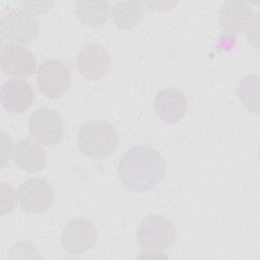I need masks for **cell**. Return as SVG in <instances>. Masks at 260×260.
<instances>
[{
  "instance_id": "1",
  "label": "cell",
  "mask_w": 260,
  "mask_h": 260,
  "mask_svg": "<svg viewBox=\"0 0 260 260\" xmlns=\"http://www.w3.org/2000/svg\"><path fill=\"white\" fill-rule=\"evenodd\" d=\"M166 173L162 155L150 146L129 148L120 158L117 174L122 185L130 192L144 193L154 189Z\"/></svg>"
},
{
  "instance_id": "3",
  "label": "cell",
  "mask_w": 260,
  "mask_h": 260,
  "mask_svg": "<svg viewBox=\"0 0 260 260\" xmlns=\"http://www.w3.org/2000/svg\"><path fill=\"white\" fill-rule=\"evenodd\" d=\"M176 238L175 224L158 214L145 216L136 229L138 245L147 250H166L175 242Z\"/></svg>"
},
{
  "instance_id": "17",
  "label": "cell",
  "mask_w": 260,
  "mask_h": 260,
  "mask_svg": "<svg viewBox=\"0 0 260 260\" xmlns=\"http://www.w3.org/2000/svg\"><path fill=\"white\" fill-rule=\"evenodd\" d=\"M258 81L259 78L257 75H249L243 78L238 87V95L241 102L249 109L258 112Z\"/></svg>"
},
{
  "instance_id": "12",
  "label": "cell",
  "mask_w": 260,
  "mask_h": 260,
  "mask_svg": "<svg viewBox=\"0 0 260 260\" xmlns=\"http://www.w3.org/2000/svg\"><path fill=\"white\" fill-rule=\"evenodd\" d=\"M153 109L162 122L176 124L185 116L187 99L181 90L175 87H166L154 96Z\"/></svg>"
},
{
  "instance_id": "10",
  "label": "cell",
  "mask_w": 260,
  "mask_h": 260,
  "mask_svg": "<svg viewBox=\"0 0 260 260\" xmlns=\"http://www.w3.org/2000/svg\"><path fill=\"white\" fill-rule=\"evenodd\" d=\"M76 65L82 77L88 80H98L108 73L111 57L102 45L91 43L80 50Z\"/></svg>"
},
{
  "instance_id": "2",
  "label": "cell",
  "mask_w": 260,
  "mask_h": 260,
  "mask_svg": "<svg viewBox=\"0 0 260 260\" xmlns=\"http://www.w3.org/2000/svg\"><path fill=\"white\" fill-rule=\"evenodd\" d=\"M76 145L83 155L94 159H105L116 152L119 134L115 126L108 121H90L78 130Z\"/></svg>"
},
{
  "instance_id": "15",
  "label": "cell",
  "mask_w": 260,
  "mask_h": 260,
  "mask_svg": "<svg viewBox=\"0 0 260 260\" xmlns=\"http://www.w3.org/2000/svg\"><path fill=\"white\" fill-rule=\"evenodd\" d=\"M110 4L105 1H76L77 19L84 25L99 27L104 25L111 16Z\"/></svg>"
},
{
  "instance_id": "6",
  "label": "cell",
  "mask_w": 260,
  "mask_h": 260,
  "mask_svg": "<svg viewBox=\"0 0 260 260\" xmlns=\"http://www.w3.org/2000/svg\"><path fill=\"white\" fill-rule=\"evenodd\" d=\"M37 85L40 92L49 99L62 96L71 85V75L67 65L57 59L44 61L37 73Z\"/></svg>"
},
{
  "instance_id": "7",
  "label": "cell",
  "mask_w": 260,
  "mask_h": 260,
  "mask_svg": "<svg viewBox=\"0 0 260 260\" xmlns=\"http://www.w3.org/2000/svg\"><path fill=\"white\" fill-rule=\"evenodd\" d=\"M98 239L95 225L85 217L71 219L62 230L61 244L70 255H81L91 249Z\"/></svg>"
},
{
  "instance_id": "16",
  "label": "cell",
  "mask_w": 260,
  "mask_h": 260,
  "mask_svg": "<svg viewBox=\"0 0 260 260\" xmlns=\"http://www.w3.org/2000/svg\"><path fill=\"white\" fill-rule=\"evenodd\" d=\"M144 14V3L140 1H124L114 5L111 16L114 24L123 30L136 27Z\"/></svg>"
},
{
  "instance_id": "14",
  "label": "cell",
  "mask_w": 260,
  "mask_h": 260,
  "mask_svg": "<svg viewBox=\"0 0 260 260\" xmlns=\"http://www.w3.org/2000/svg\"><path fill=\"white\" fill-rule=\"evenodd\" d=\"M13 159L20 170L27 173H36L45 168L47 164V153L41 144L24 138L16 143Z\"/></svg>"
},
{
  "instance_id": "5",
  "label": "cell",
  "mask_w": 260,
  "mask_h": 260,
  "mask_svg": "<svg viewBox=\"0 0 260 260\" xmlns=\"http://www.w3.org/2000/svg\"><path fill=\"white\" fill-rule=\"evenodd\" d=\"M0 32L3 40L10 44L25 45L34 42L39 35V23L29 12L13 9L2 16Z\"/></svg>"
},
{
  "instance_id": "4",
  "label": "cell",
  "mask_w": 260,
  "mask_h": 260,
  "mask_svg": "<svg viewBox=\"0 0 260 260\" xmlns=\"http://www.w3.org/2000/svg\"><path fill=\"white\" fill-rule=\"evenodd\" d=\"M17 197L24 212L39 214L48 211L52 207L55 191L45 178L29 177L19 185Z\"/></svg>"
},
{
  "instance_id": "9",
  "label": "cell",
  "mask_w": 260,
  "mask_h": 260,
  "mask_svg": "<svg viewBox=\"0 0 260 260\" xmlns=\"http://www.w3.org/2000/svg\"><path fill=\"white\" fill-rule=\"evenodd\" d=\"M1 68L6 75L25 78L36 72L37 59L32 52L22 45L7 44L1 50Z\"/></svg>"
},
{
  "instance_id": "13",
  "label": "cell",
  "mask_w": 260,
  "mask_h": 260,
  "mask_svg": "<svg viewBox=\"0 0 260 260\" xmlns=\"http://www.w3.org/2000/svg\"><path fill=\"white\" fill-rule=\"evenodd\" d=\"M253 17L252 6L244 1H225L219 11V22L231 35H238L246 29Z\"/></svg>"
},
{
  "instance_id": "11",
  "label": "cell",
  "mask_w": 260,
  "mask_h": 260,
  "mask_svg": "<svg viewBox=\"0 0 260 260\" xmlns=\"http://www.w3.org/2000/svg\"><path fill=\"white\" fill-rule=\"evenodd\" d=\"M2 107L11 114L26 112L35 101V92L31 85L22 78L6 80L0 91Z\"/></svg>"
},
{
  "instance_id": "18",
  "label": "cell",
  "mask_w": 260,
  "mask_h": 260,
  "mask_svg": "<svg viewBox=\"0 0 260 260\" xmlns=\"http://www.w3.org/2000/svg\"><path fill=\"white\" fill-rule=\"evenodd\" d=\"M17 196L13 186L6 182H1V215L12 211L16 205Z\"/></svg>"
},
{
  "instance_id": "8",
  "label": "cell",
  "mask_w": 260,
  "mask_h": 260,
  "mask_svg": "<svg viewBox=\"0 0 260 260\" xmlns=\"http://www.w3.org/2000/svg\"><path fill=\"white\" fill-rule=\"evenodd\" d=\"M28 132L39 143L49 146L55 145L59 143L63 137V120L56 111L42 108L30 115Z\"/></svg>"
}]
</instances>
